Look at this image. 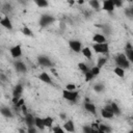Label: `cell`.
<instances>
[{"mask_svg":"<svg viewBox=\"0 0 133 133\" xmlns=\"http://www.w3.org/2000/svg\"><path fill=\"white\" fill-rule=\"evenodd\" d=\"M69 3H70V4H74V3H75V1H69Z\"/></svg>","mask_w":133,"mask_h":133,"instance_id":"cell-48","label":"cell"},{"mask_svg":"<svg viewBox=\"0 0 133 133\" xmlns=\"http://www.w3.org/2000/svg\"><path fill=\"white\" fill-rule=\"evenodd\" d=\"M104 109L105 110H107V111H109V112H111V113H113L112 112V108H111V105H106L105 107H104ZM114 115V114H113Z\"/></svg>","mask_w":133,"mask_h":133,"instance_id":"cell-44","label":"cell"},{"mask_svg":"<svg viewBox=\"0 0 133 133\" xmlns=\"http://www.w3.org/2000/svg\"><path fill=\"white\" fill-rule=\"evenodd\" d=\"M0 113L5 117H12V112L8 107H1L0 108Z\"/></svg>","mask_w":133,"mask_h":133,"instance_id":"cell-19","label":"cell"},{"mask_svg":"<svg viewBox=\"0 0 133 133\" xmlns=\"http://www.w3.org/2000/svg\"><path fill=\"white\" fill-rule=\"evenodd\" d=\"M34 127L39 129V130H44L45 129V125H44V122H43L42 117L34 116Z\"/></svg>","mask_w":133,"mask_h":133,"instance_id":"cell-17","label":"cell"},{"mask_svg":"<svg viewBox=\"0 0 133 133\" xmlns=\"http://www.w3.org/2000/svg\"><path fill=\"white\" fill-rule=\"evenodd\" d=\"M113 73H114L117 77H119V78H124V77H125V70L122 69V68L115 66V68L113 69Z\"/></svg>","mask_w":133,"mask_h":133,"instance_id":"cell-22","label":"cell"},{"mask_svg":"<svg viewBox=\"0 0 133 133\" xmlns=\"http://www.w3.org/2000/svg\"><path fill=\"white\" fill-rule=\"evenodd\" d=\"M25 123L27 125V128H30V127H34V116L30 113H27L25 116Z\"/></svg>","mask_w":133,"mask_h":133,"instance_id":"cell-16","label":"cell"},{"mask_svg":"<svg viewBox=\"0 0 133 133\" xmlns=\"http://www.w3.org/2000/svg\"><path fill=\"white\" fill-rule=\"evenodd\" d=\"M9 52H10V55L14 58H18V57H20L22 55V47L20 45H16V46L10 48Z\"/></svg>","mask_w":133,"mask_h":133,"instance_id":"cell-10","label":"cell"},{"mask_svg":"<svg viewBox=\"0 0 133 133\" xmlns=\"http://www.w3.org/2000/svg\"><path fill=\"white\" fill-rule=\"evenodd\" d=\"M26 133H36V128H35V127L27 128V132H26Z\"/></svg>","mask_w":133,"mask_h":133,"instance_id":"cell-41","label":"cell"},{"mask_svg":"<svg viewBox=\"0 0 133 133\" xmlns=\"http://www.w3.org/2000/svg\"><path fill=\"white\" fill-rule=\"evenodd\" d=\"M63 130L66 132H70V133L75 132V125L72 119H69L63 124Z\"/></svg>","mask_w":133,"mask_h":133,"instance_id":"cell-12","label":"cell"},{"mask_svg":"<svg viewBox=\"0 0 133 133\" xmlns=\"http://www.w3.org/2000/svg\"><path fill=\"white\" fill-rule=\"evenodd\" d=\"M15 69L19 73H26L27 72V66L22 61H16L15 62Z\"/></svg>","mask_w":133,"mask_h":133,"instance_id":"cell-14","label":"cell"},{"mask_svg":"<svg viewBox=\"0 0 133 133\" xmlns=\"http://www.w3.org/2000/svg\"><path fill=\"white\" fill-rule=\"evenodd\" d=\"M125 14H126L129 18H132V17H133V9H132V8H127V9L125 10Z\"/></svg>","mask_w":133,"mask_h":133,"instance_id":"cell-39","label":"cell"},{"mask_svg":"<svg viewBox=\"0 0 133 133\" xmlns=\"http://www.w3.org/2000/svg\"><path fill=\"white\" fill-rule=\"evenodd\" d=\"M113 2V5H114V8L115 7H122L123 6V2L121 0H112Z\"/></svg>","mask_w":133,"mask_h":133,"instance_id":"cell-37","label":"cell"},{"mask_svg":"<svg viewBox=\"0 0 133 133\" xmlns=\"http://www.w3.org/2000/svg\"><path fill=\"white\" fill-rule=\"evenodd\" d=\"M81 53L83 54V56H85L87 59L91 58V49L89 47H84L83 49H81Z\"/></svg>","mask_w":133,"mask_h":133,"instance_id":"cell-21","label":"cell"},{"mask_svg":"<svg viewBox=\"0 0 133 133\" xmlns=\"http://www.w3.org/2000/svg\"><path fill=\"white\" fill-rule=\"evenodd\" d=\"M69 46H70V48H71L74 52H76V53L81 52L82 45H81V42H80V41H78V39H71V41L69 42Z\"/></svg>","mask_w":133,"mask_h":133,"instance_id":"cell-5","label":"cell"},{"mask_svg":"<svg viewBox=\"0 0 133 133\" xmlns=\"http://www.w3.org/2000/svg\"><path fill=\"white\" fill-rule=\"evenodd\" d=\"M1 20H2V17H0V21H1Z\"/></svg>","mask_w":133,"mask_h":133,"instance_id":"cell-50","label":"cell"},{"mask_svg":"<svg viewBox=\"0 0 133 133\" xmlns=\"http://www.w3.org/2000/svg\"><path fill=\"white\" fill-rule=\"evenodd\" d=\"M77 3H78V4H84V0H80V1H78Z\"/></svg>","mask_w":133,"mask_h":133,"instance_id":"cell-47","label":"cell"},{"mask_svg":"<svg viewBox=\"0 0 133 133\" xmlns=\"http://www.w3.org/2000/svg\"><path fill=\"white\" fill-rule=\"evenodd\" d=\"M43 122H44V125H45V128H52L53 126V118L51 116H46L43 118Z\"/></svg>","mask_w":133,"mask_h":133,"instance_id":"cell-20","label":"cell"},{"mask_svg":"<svg viewBox=\"0 0 133 133\" xmlns=\"http://www.w3.org/2000/svg\"><path fill=\"white\" fill-rule=\"evenodd\" d=\"M37 62L39 65L42 66H47V68H50L52 65V61L50 60V58L48 56H45V55H39L37 57Z\"/></svg>","mask_w":133,"mask_h":133,"instance_id":"cell-6","label":"cell"},{"mask_svg":"<svg viewBox=\"0 0 133 133\" xmlns=\"http://www.w3.org/2000/svg\"><path fill=\"white\" fill-rule=\"evenodd\" d=\"M54 17L50 16V15H42L39 18V26L41 27H46L48 25H50L51 23L54 22Z\"/></svg>","mask_w":133,"mask_h":133,"instance_id":"cell-4","label":"cell"},{"mask_svg":"<svg viewBox=\"0 0 133 133\" xmlns=\"http://www.w3.org/2000/svg\"><path fill=\"white\" fill-rule=\"evenodd\" d=\"M19 133H26V132H25V130H24V129L20 128V129H19Z\"/></svg>","mask_w":133,"mask_h":133,"instance_id":"cell-46","label":"cell"},{"mask_svg":"<svg viewBox=\"0 0 133 133\" xmlns=\"http://www.w3.org/2000/svg\"><path fill=\"white\" fill-rule=\"evenodd\" d=\"M106 62H107V58H106V57H100V58L97 60V65H96V66H98V68L101 70V68L104 66Z\"/></svg>","mask_w":133,"mask_h":133,"instance_id":"cell-27","label":"cell"},{"mask_svg":"<svg viewBox=\"0 0 133 133\" xmlns=\"http://www.w3.org/2000/svg\"><path fill=\"white\" fill-rule=\"evenodd\" d=\"M101 115H102L104 118H107V119H111V118H113V116H114L113 113H111V112L105 110L104 108L101 109Z\"/></svg>","mask_w":133,"mask_h":133,"instance_id":"cell-23","label":"cell"},{"mask_svg":"<svg viewBox=\"0 0 133 133\" xmlns=\"http://www.w3.org/2000/svg\"><path fill=\"white\" fill-rule=\"evenodd\" d=\"M104 84L103 83H97L95 86H94V90L96 91V92H102L103 90H104Z\"/></svg>","mask_w":133,"mask_h":133,"instance_id":"cell-30","label":"cell"},{"mask_svg":"<svg viewBox=\"0 0 133 133\" xmlns=\"http://www.w3.org/2000/svg\"><path fill=\"white\" fill-rule=\"evenodd\" d=\"M128 133H133V131H132V130H130V131H129Z\"/></svg>","mask_w":133,"mask_h":133,"instance_id":"cell-49","label":"cell"},{"mask_svg":"<svg viewBox=\"0 0 133 133\" xmlns=\"http://www.w3.org/2000/svg\"><path fill=\"white\" fill-rule=\"evenodd\" d=\"M23 105H25V100L22 99V98H20L19 101H18V103H17V105H16V108H20V107H22Z\"/></svg>","mask_w":133,"mask_h":133,"instance_id":"cell-38","label":"cell"},{"mask_svg":"<svg viewBox=\"0 0 133 133\" xmlns=\"http://www.w3.org/2000/svg\"><path fill=\"white\" fill-rule=\"evenodd\" d=\"M78 69H79L82 73H86L87 71H89V69H88L87 64H86V63H84V62H79V63H78Z\"/></svg>","mask_w":133,"mask_h":133,"instance_id":"cell-29","label":"cell"},{"mask_svg":"<svg viewBox=\"0 0 133 133\" xmlns=\"http://www.w3.org/2000/svg\"><path fill=\"white\" fill-rule=\"evenodd\" d=\"M38 79H39L41 81L47 83V84H52V79H51L50 75H49L48 73H46V72L41 73V74L38 75Z\"/></svg>","mask_w":133,"mask_h":133,"instance_id":"cell-15","label":"cell"},{"mask_svg":"<svg viewBox=\"0 0 133 133\" xmlns=\"http://www.w3.org/2000/svg\"><path fill=\"white\" fill-rule=\"evenodd\" d=\"M22 92H23V85L17 84L12 90V97H21Z\"/></svg>","mask_w":133,"mask_h":133,"instance_id":"cell-18","label":"cell"},{"mask_svg":"<svg viewBox=\"0 0 133 133\" xmlns=\"http://www.w3.org/2000/svg\"><path fill=\"white\" fill-rule=\"evenodd\" d=\"M88 4L91 6V8L96 9V10H99L101 8V3L98 1V0H90L88 2Z\"/></svg>","mask_w":133,"mask_h":133,"instance_id":"cell-25","label":"cell"},{"mask_svg":"<svg viewBox=\"0 0 133 133\" xmlns=\"http://www.w3.org/2000/svg\"><path fill=\"white\" fill-rule=\"evenodd\" d=\"M84 109L91 113V114H96L97 113V108H96V105L92 104L91 102L88 101V99H85V102H84Z\"/></svg>","mask_w":133,"mask_h":133,"instance_id":"cell-8","label":"cell"},{"mask_svg":"<svg viewBox=\"0 0 133 133\" xmlns=\"http://www.w3.org/2000/svg\"><path fill=\"white\" fill-rule=\"evenodd\" d=\"M111 105V108H112V112H113V114L114 115H119L121 114V109H119V107H118V105L116 104V103H111L110 104Z\"/></svg>","mask_w":133,"mask_h":133,"instance_id":"cell-26","label":"cell"},{"mask_svg":"<svg viewBox=\"0 0 133 133\" xmlns=\"http://www.w3.org/2000/svg\"><path fill=\"white\" fill-rule=\"evenodd\" d=\"M65 89H66V90H70V91L76 90V85H75L74 83H68V84L65 85Z\"/></svg>","mask_w":133,"mask_h":133,"instance_id":"cell-35","label":"cell"},{"mask_svg":"<svg viewBox=\"0 0 133 133\" xmlns=\"http://www.w3.org/2000/svg\"><path fill=\"white\" fill-rule=\"evenodd\" d=\"M84 78H85V81H86V82H89V81H91L95 77L92 76V74H91L89 71H87L86 73H84Z\"/></svg>","mask_w":133,"mask_h":133,"instance_id":"cell-33","label":"cell"},{"mask_svg":"<svg viewBox=\"0 0 133 133\" xmlns=\"http://www.w3.org/2000/svg\"><path fill=\"white\" fill-rule=\"evenodd\" d=\"M125 52H126V57L129 60V62H133V47L131 43H127L125 47Z\"/></svg>","mask_w":133,"mask_h":133,"instance_id":"cell-7","label":"cell"},{"mask_svg":"<svg viewBox=\"0 0 133 133\" xmlns=\"http://www.w3.org/2000/svg\"><path fill=\"white\" fill-rule=\"evenodd\" d=\"M2 8H3V10H5V11H7V10H8V11H11V10H12V7H11V5H10L9 3H7V2L3 4Z\"/></svg>","mask_w":133,"mask_h":133,"instance_id":"cell-36","label":"cell"},{"mask_svg":"<svg viewBox=\"0 0 133 133\" xmlns=\"http://www.w3.org/2000/svg\"><path fill=\"white\" fill-rule=\"evenodd\" d=\"M22 33L24 34V35H26V36H32L33 34H32V31L28 28V27H23V29H22Z\"/></svg>","mask_w":133,"mask_h":133,"instance_id":"cell-31","label":"cell"},{"mask_svg":"<svg viewBox=\"0 0 133 133\" xmlns=\"http://www.w3.org/2000/svg\"><path fill=\"white\" fill-rule=\"evenodd\" d=\"M114 61H115L116 66H118V68H122L124 70L130 68V62H129V60L127 59V57H126V55L124 53L117 54L115 56V58H114Z\"/></svg>","mask_w":133,"mask_h":133,"instance_id":"cell-1","label":"cell"},{"mask_svg":"<svg viewBox=\"0 0 133 133\" xmlns=\"http://www.w3.org/2000/svg\"><path fill=\"white\" fill-rule=\"evenodd\" d=\"M89 72L92 74V76H94V77H96V76H98V75L100 74V69H99L98 66H96V65H95V66H92V68L89 70Z\"/></svg>","mask_w":133,"mask_h":133,"instance_id":"cell-32","label":"cell"},{"mask_svg":"<svg viewBox=\"0 0 133 133\" xmlns=\"http://www.w3.org/2000/svg\"><path fill=\"white\" fill-rule=\"evenodd\" d=\"M0 25H1L2 27H4V28L8 29V30H11V29H12L11 21H10V19H9L7 16H4V17L2 18V20L0 21Z\"/></svg>","mask_w":133,"mask_h":133,"instance_id":"cell-11","label":"cell"},{"mask_svg":"<svg viewBox=\"0 0 133 133\" xmlns=\"http://www.w3.org/2000/svg\"><path fill=\"white\" fill-rule=\"evenodd\" d=\"M83 133H94V132L89 126H84L83 127Z\"/></svg>","mask_w":133,"mask_h":133,"instance_id":"cell-40","label":"cell"},{"mask_svg":"<svg viewBox=\"0 0 133 133\" xmlns=\"http://www.w3.org/2000/svg\"><path fill=\"white\" fill-rule=\"evenodd\" d=\"M20 109H21V111H22V113H23L24 115L27 114V107H26V105H23L22 107H20Z\"/></svg>","mask_w":133,"mask_h":133,"instance_id":"cell-42","label":"cell"},{"mask_svg":"<svg viewBox=\"0 0 133 133\" xmlns=\"http://www.w3.org/2000/svg\"><path fill=\"white\" fill-rule=\"evenodd\" d=\"M78 96H79V92L77 90H66V89H63L62 90V98L66 101H70V102H76L77 99H78Z\"/></svg>","mask_w":133,"mask_h":133,"instance_id":"cell-2","label":"cell"},{"mask_svg":"<svg viewBox=\"0 0 133 133\" xmlns=\"http://www.w3.org/2000/svg\"><path fill=\"white\" fill-rule=\"evenodd\" d=\"M65 117H66V114L63 113V112H61V113H60V118H61V119H65Z\"/></svg>","mask_w":133,"mask_h":133,"instance_id":"cell-45","label":"cell"},{"mask_svg":"<svg viewBox=\"0 0 133 133\" xmlns=\"http://www.w3.org/2000/svg\"><path fill=\"white\" fill-rule=\"evenodd\" d=\"M34 3L38 6V7H47L48 5H49V3H48V1H46V0H35L34 1Z\"/></svg>","mask_w":133,"mask_h":133,"instance_id":"cell-28","label":"cell"},{"mask_svg":"<svg viewBox=\"0 0 133 133\" xmlns=\"http://www.w3.org/2000/svg\"><path fill=\"white\" fill-rule=\"evenodd\" d=\"M92 50L96 53L100 54H106L109 51V45L108 43H103V44H94L92 45Z\"/></svg>","mask_w":133,"mask_h":133,"instance_id":"cell-3","label":"cell"},{"mask_svg":"<svg viewBox=\"0 0 133 133\" xmlns=\"http://www.w3.org/2000/svg\"><path fill=\"white\" fill-rule=\"evenodd\" d=\"M52 130H53V133H64V130H63L61 127H59V126L53 127Z\"/></svg>","mask_w":133,"mask_h":133,"instance_id":"cell-34","label":"cell"},{"mask_svg":"<svg viewBox=\"0 0 133 133\" xmlns=\"http://www.w3.org/2000/svg\"><path fill=\"white\" fill-rule=\"evenodd\" d=\"M101 7H102V9H104L105 11H108V12H112L114 10V5H113L112 0H105V1H103Z\"/></svg>","mask_w":133,"mask_h":133,"instance_id":"cell-9","label":"cell"},{"mask_svg":"<svg viewBox=\"0 0 133 133\" xmlns=\"http://www.w3.org/2000/svg\"><path fill=\"white\" fill-rule=\"evenodd\" d=\"M99 128L104 133H111L112 132V128L110 126H108V125H105V124H99Z\"/></svg>","mask_w":133,"mask_h":133,"instance_id":"cell-24","label":"cell"},{"mask_svg":"<svg viewBox=\"0 0 133 133\" xmlns=\"http://www.w3.org/2000/svg\"><path fill=\"white\" fill-rule=\"evenodd\" d=\"M19 99H20V97H12V99H11V102H12V104H14L15 106L17 105V103H18Z\"/></svg>","mask_w":133,"mask_h":133,"instance_id":"cell-43","label":"cell"},{"mask_svg":"<svg viewBox=\"0 0 133 133\" xmlns=\"http://www.w3.org/2000/svg\"><path fill=\"white\" fill-rule=\"evenodd\" d=\"M92 42L94 44H103V43H107L106 42V37L102 34V33H96L92 36Z\"/></svg>","mask_w":133,"mask_h":133,"instance_id":"cell-13","label":"cell"}]
</instances>
